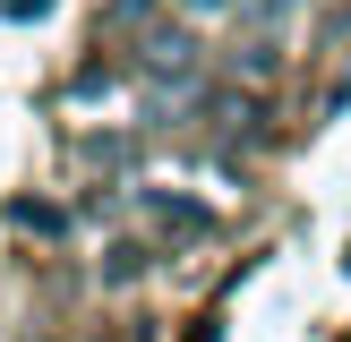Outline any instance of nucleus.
Returning <instances> with one entry per match:
<instances>
[{"label":"nucleus","instance_id":"obj_1","mask_svg":"<svg viewBox=\"0 0 351 342\" xmlns=\"http://www.w3.org/2000/svg\"><path fill=\"white\" fill-rule=\"evenodd\" d=\"M9 222H17V231H60L69 214H60V205H34V197H17V205H9Z\"/></svg>","mask_w":351,"mask_h":342},{"label":"nucleus","instance_id":"obj_3","mask_svg":"<svg viewBox=\"0 0 351 342\" xmlns=\"http://www.w3.org/2000/svg\"><path fill=\"white\" fill-rule=\"evenodd\" d=\"M60 9V0H0V17H9V26H26V17H51Z\"/></svg>","mask_w":351,"mask_h":342},{"label":"nucleus","instance_id":"obj_2","mask_svg":"<svg viewBox=\"0 0 351 342\" xmlns=\"http://www.w3.org/2000/svg\"><path fill=\"white\" fill-rule=\"evenodd\" d=\"M103 274H112V282H137V274H146V248H137V239H120V248H112V265H103Z\"/></svg>","mask_w":351,"mask_h":342}]
</instances>
